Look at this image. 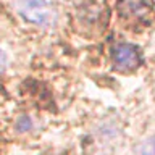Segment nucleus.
<instances>
[{"mask_svg":"<svg viewBox=\"0 0 155 155\" xmlns=\"http://www.w3.org/2000/svg\"><path fill=\"white\" fill-rule=\"evenodd\" d=\"M18 13L26 21L42 28L55 26L58 13L47 0H16Z\"/></svg>","mask_w":155,"mask_h":155,"instance_id":"1","label":"nucleus"},{"mask_svg":"<svg viewBox=\"0 0 155 155\" xmlns=\"http://www.w3.org/2000/svg\"><path fill=\"white\" fill-rule=\"evenodd\" d=\"M115 68L120 71H134L140 66V53L139 48L128 42L116 44L111 52Z\"/></svg>","mask_w":155,"mask_h":155,"instance_id":"2","label":"nucleus"},{"mask_svg":"<svg viewBox=\"0 0 155 155\" xmlns=\"http://www.w3.org/2000/svg\"><path fill=\"white\" fill-rule=\"evenodd\" d=\"M133 155H155V136L140 140L139 144L134 145Z\"/></svg>","mask_w":155,"mask_h":155,"instance_id":"3","label":"nucleus"},{"mask_svg":"<svg viewBox=\"0 0 155 155\" xmlns=\"http://www.w3.org/2000/svg\"><path fill=\"white\" fill-rule=\"evenodd\" d=\"M32 128V120L29 118V116H26V115H21L18 118V121H16V129L19 131V133H24V131H29Z\"/></svg>","mask_w":155,"mask_h":155,"instance_id":"4","label":"nucleus"},{"mask_svg":"<svg viewBox=\"0 0 155 155\" xmlns=\"http://www.w3.org/2000/svg\"><path fill=\"white\" fill-rule=\"evenodd\" d=\"M7 65H8V57H7V53L0 48V71H3L5 68H7Z\"/></svg>","mask_w":155,"mask_h":155,"instance_id":"5","label":"nucleus"}]
</instances>
